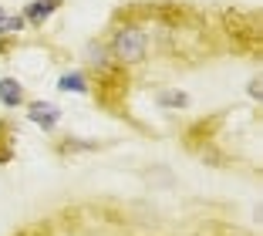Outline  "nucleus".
<instances>
[{
	"mask_svg": "<svg viewBox=\"0 0 263 236\" xmlns=\"http://www.w3.org/2000/svg\"><path fill=\"white\" fill-rule=\"evenodd\" d=\"M58 7H61V0H34L31 7L24 10V24H44Z\"/></svg>",
	"mask_w": 263,
	"mask_h": 236,
	"instance_id": "obj_3",
	"label": "nucleus"
},
{
	"mask_svg": "<svg viewBox=\"0 0 263 236\" xmlns=\"http://www.w3.org/2000/svg\"><path fill=\"white\" fill-rule=\"evenodd\" d=\"M88 61H91L95 68H101V71H105V68H108V58H105V47H101V44H91V47H88Z\"/></svg>",
	"mask_w": 263,
	"mask_h": 236,
	"instance_id": "obj_7",
	"label": "nucleus"
},
{
	"mask_svg": "<svg viewBox=\"0 0 263 236\" xmlns=\"http://www.w3.org/2000/svg\"><path fill=\"white\" fill-rule=\"evenodd\" d=\"M0 105H7V108L24 105V88H21V81H14V78H4V81H0Z\"/></svg>",
	"mask_w": 263,
	"mask_h": 236,
	"instance_id": "obj_4",
	"label": "nucleus"
},
{
	"mask_svg": "<svg viewBox=\"0 0 263 236\" xmlns=\"http://www.w3.org/2000/svg\"><path fill=\"white\" fill-rule=\"evenodd\" d=\"M21 31H24V17H4V21H0V38L21 34Z\"/></svg>",
	"mask_w": 263,
	"mask_h": 236,
	"instance_id": "obj_6",
	"label": "nucleus"
},
{
	"mask_svg": "<svg viewBox=\"0 0 263 236\" xmlns=\"http://www.w3.org/2000/svg\"><path fill=\"white\" fill-rule=\"evenodd\" d=\"M145 51H148V38L135 24H125L122 31L115 34V41H111V58L118 64H139L145 58Z\"/></svg>",
	"mask_w": 263,
	"mask_h": 236,
	"instance_id": "obj_1",
	"label": "nucleus"
},
{
	"mask_svg": "<svg viewBox=\"0 0 263 236\" xmlns=\"http://www.w3.org/2000/svg\"><path fill=\"white\" fill-rule=\"evenodd\" d=\"M159 101H162V105L165 108H182V105H186V95H182V92H162V95H159Z\"/></svg>",
	"mask_w": 263,
	"mask_h": 236,
	"instance_id": "obj_8",
	"label": "nucleus"
},
{
	"mask_svg": "<svg viewBox=\"0 0 263 236\" xmlns=\"http://www.w3.org/2000/svg\"><path fill=\"white\" fill-rule=\"evenodd\" d=\"M58 88H61V92L85 95V92H88V81H85V75H61V81H58Z\"/></svg>",
	"mask_w": 263,
	"mask_h": 236,
	"instance_id": "obj_5",
	"label": "nucleus"
},
{
	"mask_svg": "<svg viewBox=\"0 0 263 236\" xmlns=\"http://www.w3.org/2000/svg\"><path fill=\"white\" fill-rule=\"evenodd\" d=\"M27 118H31L34 125H41V129H54L58 118H61V112H58L54 105H47V101H34L31 112H27Z\"/></svg>",
	"mask_w": 263,
	"mask_h": 236,
	"instance_id": "obj_2",
	"label": "nucleus"
}]
</instances>
